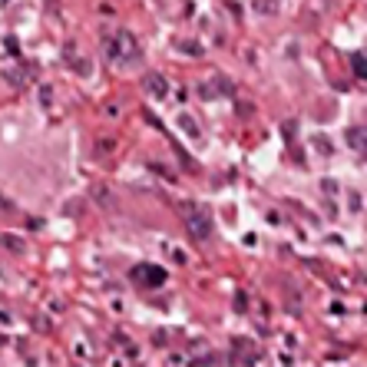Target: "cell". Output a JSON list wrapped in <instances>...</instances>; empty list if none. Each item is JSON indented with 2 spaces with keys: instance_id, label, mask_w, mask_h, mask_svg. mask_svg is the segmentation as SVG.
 <instances>
[{
  "instance_id": "1",
  "label": "cell",
  "mask_w": 367,
  "mask_h": 367,
  "mask_svg": "<svg viewBox=\"0 0 367 367\" xmlns=\"http://www.w3.org/2000/svg\"><path fill=\"white\" fill-rule=\"evenodd\" d=\"M103 54L113 63H132V60L143 56V50H139V40L132 37L129 30H119V34H110L103 40Z\"/></svg>"
},
{
  "instance_id": "2",
  "label": "cell",
  "mask_w": 367,
  "mask_h": 367,
  "mask_svg": "<svg viewBox=\"0 0 367 367\" xmlns=\"http://www.w3.org/2000/svg\"><path fill=\"white\" fill-rule=\"evenodd\" d=\"M182 215H185V228L192 232V239H199V241H205L209 235H212V215L205 212L202 205H185L182 209Z\"/></svg>"
},
{
  "instance_id": "3",
  "label": "cell",
  "mask_w": 367,
  "mask_h": 367,
  "mask_svg": "<svg viewBox=\"0 0 367 367\" xmlns=\"http://www.w3.org/2000/svg\"><path fill=\"white\" fill-rule=\"evenodd\" d=\"M129 275H132V281H136L139 288H159V285H165V272L159 265H146V261H143V265H136Z\"/></svg>"
},
{
  "instance_id": "4",
  "label": "cell",
  "mask_w": 367,
  "mask_h": 367,
  "mask_svg": "<svg viewBox=\"0 0 367 367\" xmlns=\"http://www.w3.org/2000/svg\"><path fill=\"white\" fill-rule=\"evenodd\" d=\"M143 90H146L149 99H159V103H163L165 96H169V80L159 73H146L143 76Z\"/></svg>"
},
{
  "instance_id": "5",
  "label": "cell",
  "mask_w": 367,
  "mask_h": 367,
  "mask_svg": "<svg viewBox=\"0 0 367 367\" xmlns=\"http://www.w3.org/2000/svg\"><path fill=\"white\" fill-rule=\"evenodd\" d=\"M344 139H348V146H351V149H357V152H367V129H364V126H351Z\"/></svg>"
},
{
  "instance_id": "6",
  "label": "cell",
  "mask_w": 367,
  "mask_h": 367,
  "mask_svg": "<svg viewBox=\"0 0 367 367\" xmlns=\"http://www.w3.org/2000/svg\"><path fill=\"white\" fill-rule=\"evenodd\" d=\"M351 70L357 80H367V54H354L351 56Z\"/></svg>"
},
{
  "instance_id": "7",
  "label": "cell",
  "mask_w": 367,
  "mask_h": 367,
  "mask_svg": "<svg viewBox=\"0 0 367 367\" xmlns=\"http://www.w3.org/2000/svg\"><path fill=\"white\" fill-rule=\"evenodd\" d=\"M179 129H182V132H189L192 139H199V136H202V129L196 126V119H192L189 113H182V116H179Z\"/></svg>"
},
{
  "instance_id": "8",
  "label": "cell",
  "mask_w": 367,
  "mask_h": 367,
  "mask_svg": "<svg viewBox=\"0 0 367 367\" xmlns=\"http://www.w3.org/2000/svg\"><path fill=\"white\" fill-rule=\"evenodd\" d=\"M0 245H7L10 252H20V248H23V241H20L17 235H0Z\"/></svg>"
},
{
  "instance_id": "9",
  "label": "cell",
  "mask_w": 367,
  "mask_h": 367,
  "mask_svg": "<svg viewBox=\"0 0 367 367\" xmlns=\"http://www.w3.org/2000/svg\"><path fill=\"white\" fill-rule=\"evenodd\" d=\"M0 209H10V202H7V199H3V196H0Z\"/></svg>"
}]
</instances>
